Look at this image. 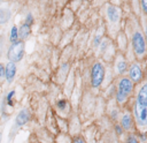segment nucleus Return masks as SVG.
<instances>
[{"mask_svg":"<svg viewBox=\"0 0 147 143\" xmlns=\"http://www.w3.org/2000/svg\"><path fill=\"white\" fill-rule=\"evenodd\" d=\"M140 5H141V9H142V12L147 15V0H142V1L140 2Z\"/></svg>","mask_w":147,"mask_h":143,"instance_id":"obj_24","label":"nucleus"},{"mask_svg":"<svg viewBox=\"0 0 147 143\" xmlns=\"http://www.w3.org/2000/svg\"><path fill=\"white\" fill-rule=\"evenodd\" d=\"M23 55H24V42L18 40L14 44H10V46L7 51L8 61L16 63L22 60Z\"/></svg>","mask_w":147,"mask_h":143,"instance_id":"obj_5","label":"nucleus"},{"mask_svg":"<svg viewBox=\"0 0 147 143\" xmlns=\"http://www.w3.org/2000/svg\"><path fill=\"white\" fill-rule=\"evenodd\" d=\"M107 46H108V40H102L101 44H100V51L101 52H105V50L107 48Z\"/></svg>","mask_w":147,"mask_h":143,"instance_id":"obj_23","label":"nucleus"},{"mask_svg":"<svg viewBox=\"0 0 147 143\" xmlns=\"http://www.w3.org/2000/svg\"><path fill=\"white\" fill-rule=\"evenodd\" d=\"M56 106H57L59 110H64V108L67 107V100H65V99H60V100H57Z\"/></svg>","mask_w":147,"mask_h":143,"instance_id":"obj_17","label":"nucleus"},{"mask_svg":"<svg viewBox=\"0 0 147 143\" xmlns=\"http://www.w3.org/2000/svg\"><path fill=\"white\" fill-rule=\"evenodd\" d=\"M14 96H15V90H10V91L6 95V103H7V105L10 106V107L14 106V103H13V98H14Z\"/></svg>","mask_w":147,"mask_h":143,"instance_id":"obj_15","label":"nucleus"},{"mask_svg":"<svg viewBox=\"0 0 147 143\" xmlns=\"http://www.w3.org/2000/svg\"><path fill=\"white\" fill-rule=\"evenodd\" d=\"M0 142H1V131H0Z\"/></svg>","mask_w":147,"mask_h":143,"instance_id":"obj_27","label":"nucleus"},{"mask_svg":"<svg viewBox=\"0 0 147 143\" xmlns=\"http://www.w3.org/2000/svg\"><path fill=\"white\" fill-rule=\"evenodd\" d=\"M134 122L140 133L147 131V82H145L139 89L134 106H133Z\"/></svg>","mask_w":147,"mask_h":143,"instance_id":"obj_1","label":"nucleus"},{"mask_svg":"<svg viewBox=\"0 0 147 143\" xmlns=\"http://www.w3.org/2000/svg\"><path fill=\"white\" fill-rule=\"evenodd\" d=\"M18 28L16 25H13L10 29V35H9V42L10 44H14L16 42H18Z\"/></svg>","mask_w":147,"mask_h":143,"instance_id":"obj_14","label":"nucleus"},{"mask_svg":"<svg viewBox=\"0 0 147 143\" xmlns=\"http://www.w3.org/2000/svg\"><path fill=\"white\" fill-rule=\"evenodd\" d=\"M127 73H129V78H130L134 84H136V83H139V82L141 81V78H142V69H141L140 65L137 63V62L130 65Z\"/></svg>","mask_w":147,"mask_h":143,"instance_id":"obj_6","label":"nucleus"},{"mask_svg":"<svg viewBox=\"0 0 147 143\" xmlns=\"http://www.w3.org/2000/svg\"><path fill=\"white\" fill-rule=\"evenodd\" d=\"M106 14H107V18L110 23H113V24L118 23V21L121 18V10L117 6L109 5L106 9Z\"/></svg>","mask_w":147,"mask_h":143,"instance_id":"obj_7","label":"nucleus"},{"mask_svg":"<svg viewBox=\"0 0 147 143\" xmlns=\"http://www.w3.org/2000/svg\"><path fill=\"white\" fill-rule=\"evenodd\" d=\"M115 69H116V73L119 74V75H123L126 70H129V67H127V62L124 58L119 57L115 63Z\"/></svg>","mask_w":147,"mask_h":143,"instance_id":"obj_11","label":"nucleus"},{"mask_svg":"<svg viewBox=\"0 0 147 143\" xmlns=\"http://www.w3.org/2000/svg\"><path fill=\"white\" fill-rule=\"evenodd\" d=\"M125 143H140V141L134 134H129L125 138Z\"/></svg>","mask_w":147,"mask_h":143,"instance_id":"obj_16","label":"nucleus"},{"mask_svg":"<svg viewBox=\"0 0 147 143\" xmlns=\"http://www.w3.org/2000/svg\"><path fill=\"white\" fill-rule=\"evenodd\" d=\"M71 143H86V141L84 140V137L83 136H75L74 138H72V142Z\"/></svg>","mask_w":147,"mask_h":143,"instance_id":"obj_21","label":"nucleus"},{"mask_svg":"<svg viewBox=\"0 0 147 143\" xmlns=\"http://www.w3.org/2000/svg\"><path fill=\"white\" fill-rule=\"evenodd\" d=\"M30 118H31V116H30L29 110H26V108L21 110V111L17 113L16 118H15V127L18 128V127H22V126L26 125V123L30 121Z\"/></svg>","mask_w":147,"mask_h":143,"instance_id":"obj_8","label":"nucleus"},{"mask_svg":"<svg viewBox=\"0 0 147 143\" xmlns=\"http://www.w3.org/2000/svg\"><path fill=\"white\" fill-rule=\"evenodd\" d=\"M101 42H102V36H101V35H96L95 38H94V40H93V45H94L95 47H96V46H100Z\"/></svg>","mask_w":147,"mask_h":143,"instance_id":"obj_20","label":"nucleus"},{"mask_svg":"<svg viewBox=\"0 0 147 143\" xmlns=\"http://www.w3.org/2000/svg\"><path fill=\"white\" fill-rule=\"evenodd\" d=\"M134 89V83L126 76H122L118 82H117V86H116V101L117 104L122 105L124 103H126V100L129 99L130 95L132 93Z\"/></svg>","mask_w":147,"mask_h":143,"instance_id":"obj_2","label":"nucleus"},{"mask_svg":"<svg viewBox=\"0 0 147 143\" xmlns=\"http://www.w3.org/2000/svg\"><path fill=\"white\" fill-rule=\"evenodd\" d=\"M30 33H31V27L25 24V23H22L18 28V38H20V40L23 42L24 39H26L30 36Z\"/></svg>","mask_w":147,"mask_h":143,"instance_id":"obj_12","label":"nucleus"},{"mask_svg":"<svg viewBox=\"0 0 147 143\" xmlns=\"http://www.w3.org/2000/svg\"><path fill=\"white\" fill-rule=\"evenodd\" d=\"M105 75H106V68H105L103 63L100 61L94 62L91 67V75H90L92 88H94V89L99 88L105 80Z\"/></svg>","mask_w":147,"mask_h":143,"instance_id":"obj_3","label":"nucleus"},{"mask_svg":"<svg viewBox=\"0 0 147 143\" xmlns=\"http://www.w3.org/2000/svg\"><path fill=\"white\" fill-rule=\"evenodd\" d=\"M10 18V10L7 8H0V24H5Z\"/></svg>","mask_w":147,"mask_h":143,"instance_id":"obj_13","label":"nucleus"},{"mask_svg":"<svg viewBox=\"0 0 147 143\" xmlns=\"http://www.w3.org/2000/svg\"><path fill=\"white\" fill-rule=\"evenodd\" d=\"M114 130H115L116 135H118V136H121V135L124 133V129L122 128V126H121L119 123H116V125L114 126Z\"/></svg>","mask_w":147,"mask_h":143,"instance_id":"obj_18","label":"nucleus"},{"mask_svg":"<svg viewBox=\"0 0 147 143\" xmlns=\"http://www.w3.org/2000/svg\"><path fill=\"white\" fill-rule=\"evenodd\" d=\"M110 118H111L113 120H117V119H118V110H117V108L111 110V112H110Z\"/></svg>","mask_w":147,"mask_h":143,"instance_id":"obj_22","label":"nucleus"},{"mask_svg":"<svg viewBox=\"0 0 147 143\" xmlns=\"http://www.w3.org/2000/svg\"><path fill=\"white\" fill-rule=\"evenodd\" d=\"M119 125L122 126V128L124 129V131L131 130L132 127H133V118H132V115L129 112H125L124 114H122Z\"/></svg>","mask_w":147,"mask_h":143,"instance_id":"obj_10","label":"nucleus"},{"mask_svg":"<svg viewBox=\"0 0 147 143\" xmlns=\"http://www.w3.org/2000/svg\"><path fill=\"white\" fill-rule=\"evenodd\" d=\"M102 143H105V142H102Z\"/></svg>","mask_w":147,"mask_h":143,"instance_id":"obj_28","label":"nucleus"},{"mask_svg":"<svg viewBox=\"0 0 147 143\" xmlns=\"http://www.w3.org/2000/svg\"><path fill=\"white\" fill-rule=\"evenodd\" d=\"M146 42H147V29H146Z\"/></svg>","mask_w":147,"mask_h":143,"instance_id":"obj_26","label":"nucleus"},{"mask_svg":"<svg viewBox=\"0 0 147 143\" xmlns=\"http://www.w3.org/2000/svg\"><path fill=\"white\" fill-rule=\"evenodd\" d=\"M132 48L138 58H142L146 54V48H147V42L146 37L140 32V31H134L132 35Z\"/></svg>","mask_w":147,"mask_h":143,"instance_id":"obj_4","label":"nucleus"},{"mask_svg":"<svg viewBox=\"0 0 147 143\" xmlns=\"http://www.w3.org/2000/svg\"><path fill=\"white\" fill-rule=\"evenodd\" d=\"M16 72H17L16 63L8 61V62L5 65V78H6L7 83L10 84V83L14 81L15 75H16Z\"/></svg>","mask_w":147,"mask_h":143,"instance_id":"obj_9","label":"nucleus"},{"mask_svg":"<svg viewBox=\"0 0 147 143\" xmlns=\"http://www.w3.org/2000/svg\"><path fill=\"white\" fill-rule=\"evenodd\" d=\"M24 23L31 27V24L33 23V16H32L31 13H28V14H26V16H25V22H24Z\"/></svg>","mask_w":147,"mask_h":143,"instance_id":"obj_19","label":"nucleus"},{"mask_svg":"<svg viewBox=\"0 0 147 143\" xmlns=\"http://www.w3.org/2000/svg\"><path fill=\"white\" fill-rule=\"evenodd\" d=\"M5 76V66L2 63H0V78Z\"/></svg>","mask_w":147,"mask_h":143,"instance_id":"obj_25","label":"nucleus"}]
</instances>
